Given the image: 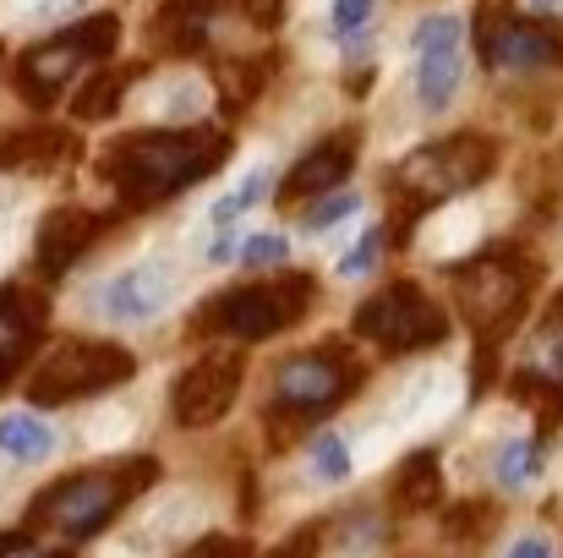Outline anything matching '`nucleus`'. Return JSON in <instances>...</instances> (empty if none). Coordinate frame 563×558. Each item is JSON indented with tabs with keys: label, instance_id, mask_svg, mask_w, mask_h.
<instances>
[{
	"label": "nucleus",
	"instance_id": "nucleus-1",
	"mask_svg": "<svg viewBox=\"0 0 563 558\" xmlns=\"http://www.w3.org/2000/svg\"><path fill=\"white\" fill-rule=\"evenodd\" d=\"M230 160V132L219 127H181V132H132L110 143L99 176L115 186L121 208H159L187 186L208 182Z\"/></svg>",
	"mask_w": 563,
	"mask_h": 558
},
{
	"label": "nucleus",
	"instance_id": "nucleus-2",
	"mask_svg": "<svg viewBox=\"0 0 563 558\" xmlns=\"http://www.w3.org/2000/svg\"><path fill=\"white\" fill-rule=\"evenodd\" d=\"M154 482H159V460L154 455H126V460H110V466H93V471H77V477L44 488L27 504V521L22 526L27 532H60L71 543H88L132 499H143Z\"/></svg>",
	"mask_w": 563,
	"mask_h": 558
},
{
	"label": "nucleus",
	"instance_id": "nucleus-3",
	"mask_svg": "<svg viewBox=\"0 0 563 558\" xmlns=\"http://www.w3.org/2000/svg\"><path fill=\"white\" fill-rule=\"evenodd\" d=\"M542 269L531 252L520 247H493L482 258H471L465 269H454V291H460V307H465V324L482 346V372H476V389H487V372H493V351L520 329L526 307H531V291H537Z\"/></svg>",
	"mask_w": 563,
	"mask_h": 558
},
{
	"label": "nucleus",
	"instance_id": "nucleus-4",
	"mask_svg": "<svg viewBox=\"0 0 563 558\" xmlns=\"http://www.w3.org/2000/svg\"><path fill=\"white\" fill-rule=\"evenodd\" d=\"M493 165H498V143L482 138V132H454V138L427 143V149H416L410 160H399L394 176H388L394 219H399L394 236H405L416 214H427V208H438V203H449V197L482 186L493 176Z\"/></svg>",
	"mask_w": 563,
	"mask_h": 558
},
{
	"label": "nucleus",
	"instance_id": "nucleus-5",
	"mask_svg": "<svg viewBox=\"0 0 563 558\" xmlns=\"http://www.w3.org/2000/svg\"><path fill=\"white\" fill-rule=\"evenodd\" d=\"M362 389V362L345 357V346H312L290 362L274 368V405H268V427L274 433H296V427H312L318 416H329L334 405H345L351 394Z\"/></svg>",
	"mask_w": 563,
	"mask_h": 558
},
{
	"label": "nucleus",
	"instance_id": "nucleus-6",
	"mask_svg": "<svg viewBox=\"0 0 563 558\" xmlns=\"http://www.w3.org/2000/svg\"><path fill=\"white\" fill-rule=\"evenodd\" d=\"M318 285L312 274H279V280H257V285H235L224 296H213L197 318L187 324V335H230V340H268L290 324L307 318Z\"/></svg>",
	"mask_w": 563,
	"mask_h": 558
},
{
	"label": "nucleus",
	"instance_id": "nucleus-7",
	"mask_svg": "<svg viewBox=\"0 0 563 558\" xmlns=\"http://www.w3.org/2000/svg\"><path fill=\"white\" fill-rule=\"evenodd\" d=\"M115 44H121V17L99 11V17H88V22H77V28H66V33H55V39H44L22 55L16 61V94L27 105L49 110L60 99V88L82 72V61H104V55H115Z\"/></svg>",
	"mask_w": 563,
	"mask_h": 558
},
{
	"label": "nucleus",
	"instance_id": "nucleus-8",
	"mask_svg": "<svg viewBox=\"0 0 563 558\" xmlns=\"http://www.w3.org/2000/svg\"><path fill=\"white\" fill-rule=\"evenodd\" d=\"M351 329L362 340H373L383 357H410L421 346H438L449 335V318H443V307H432V296L416 280H394L356 307Z\"/></svg>",
	"mask_w": 563,
	"mask_h": 558
},
{
	"label": "nucleus",
	"instance_id": "nucleus-9",
	"mask_svg": "<svg viewBox=\"0 0 563 558\" xmlns=\"http://www.w3.org/2000/svg\"><path fill=\"white\" fill-rule=\"evenodd\" d=\"M137 372L132 351L110 346V340H66L49 351V362L27 378V400L33 405H66V400H88L99 389H115Z\"/></svg>",
	"mask_w": 563,
	"mask_h": 558
},
{
	"label": "nucleus",
	"instance_id": "nucleus-10",
	"mask_svg": "<svg viewBox=\"0 0 563 558\" xmlns=\"http://www.w3.org/2000/svg\"><path fill=\"white\" fill-rule=\"evenodd\" d=\"M476 44L487 66L504 72H537V66H563V22L553 17H493V6H482L476 22Z\"/></svg>",
	"mask_w": 563,
	"mask_h": 558
},
{
	"label": "nucleus",
	"instance_id": "nucleus-11",
	"mask_svg": "<svg viewBox=\"0 0 563 558\" xmlns=\"http://www.w3.org/2000/svg\"><path fill=\"white\" fill-rule=\"evenodd\" d=\"M241 372H246V357H241V351H208V357H197V362L176 378V394H170L176 422H181V427H213V422L235 405Z\"/></svg>",
	"mask_w": 563,
	"mask_h": 558
},
{
	"label": "nucleus",
	"instance_id": "nucleus-12",
	"mask_svg": "<svg viewBox=\"0 0 563 558\" xmlns=\"http://www.w3.org/2000/svg\"><path fill=\"white\" fill-rule=\"evenodd\" d=\"M460 17H427L416 28V94L427 110H443L460 88Z\"/></svg>",
	"mask_w": 563,
	"mask_h": 558
},
{
	"label": "nucleus",
	"instance_id": "nucleus-13",
	"mask_svg": "<svg viewBox=\"0 0 563 558\" xmlns=\"http://www.w3.org/2000/svg\"><path fill=\"white\" fill-rule=\"evenodd\" d=\"M44 324H49V302L38 296V291H27V285H0V389L22 372L27 362V351L38 346V335H44Z\"/></svg>",
	"mask_w": 563,
	"mask_h": 558
},
{
	"label": "nucleus",
	"instance_id": "nucleus-14",
	"mask_svg": "<svg viewBox=\"0 0 563 558\" xmlns=\"http://www.w3.org/2000/svg\"><path fill=\"white\" fill-rule=\"evenodd\" d=\"M99 230H104V219L99 214H88V208H49L44 214V225H38V241H33V258H38V274L44 280H60L93 241H99Z\"/></svg>",
	"mask_w": 563,
	"mask_h": 558
},
{
	"label": "nucleus",
	"instance_id": "nucleus-15",
	"mask_svg": "<svg viewBox=\"0 0 563 558\" xmlns=\"http://www.w3.org/2000/svg\"><path fill=\"white\" fill-rule=\"evenodd\" d=\"M356 149H362V138H356L351 127L334 132V138H323L312 154H301V160L290 165V176H285V186H279V203L290 208V203H301V197H312V192H334V186L351 176Z\"/></svg>",
	"mask_w": 563,
	"mask_h": 558
},
{
	"label": "nucleus",
	"instance_id": "nucleus-16",
	"mask_svg": "<svg viewBox=\"0 0 563 558\" xmlns=\"http://www.w3.org/2000/svg\"><path fill=\"white\" fill-rule=\"evenodd\" d=\"M77 154H82L77 132H60V127L0 132V171H66L77 165Z\"/></svg>",
	"mask_w": 563,
	"mask_h": 558
},
{
	"label": "nucleus",
	"instance_id": "nucleus-17",
	"mask_svg": "<svg viewBox=\"0 0 563 558\" xmlns=\"http://www.w3.org/2000/svg\"><path fill=\"white\" fill-rule=\"evenodd\" d=\"M165 296H170V280H165L154 263H132V269H121V274L99 291V307H104L115 324H143V318H154V313L165 307Z\"/></svg>",
	"mask_w": 563,
	"mask_h": 558
},
{
	"label": "nucleus",
	"instance_id": "nucleus-18",
	"mask_svg": "<svg viewBox=\"0 0 563 558\" xmlns=\"http://www.w3.org/2000/svg\"><path fill=\"white\" fill-rule=\"evenodd\" d=\"M219 0H165L148 22V44L159 55H197L208 44V17Z\"/></svg>",
	"mask_w": 563,
	"mask_h": 558
},
{
	"label": "nucleus",
	"instance_id": "nucleus-19",
	"mask_svg": "<svg viewBox=\"0 0 563 558\" xmlns=\"http://www.w3.org/2000/svg\"><path fill=\"white\" fill-rule=\"evenodd\" d=\"M443 499V471H438V455L416 449L399 471H394V515H421Z\"/></svg>",
	"mask_w": 563,
	"mask_h": 558
},
{
	"label": "nucleus",
	"instance_id": "nucleus-20",
	"mask_svg": "<svg viewBox=\"0 0 563 558\" xmlns=\"http://www.w3.org/2000/svg\"><path fill=\"white\" fill-rule=\"evenodd\" d=\"M132 77H143V66L93 72V77L71 94V116H77V121H104V116H115V110H121V99H126V83H132Z\"/></svg>",
	"mask_w": 563,
	"mask_h": 558
},
{
	"label": "nucleus",
	"instance_id": "nucleus-21",
	"mask_svg": "<svg viewBox=\"0 0 563 558\" xmlns=\"http://www.w3.org/2000/svg\"><path fill=\"white\" fill-rule=\"evenodd\" d=\"M268 72H274V61H219V66H213V88H219L224 110L241 116L246 105H257Z\"/></svg>",
	"mask_w": 563,
	"mask_h": 558
},
{
	"label": "nucleus",
	"instance_id": "nucleus-22",
	"mask_svg": "<svg viewBox=\"0 0 563 558\" xmlns=\"http://www.w3.org/2000/svg\"><path fill=\"white\" fill-rule=\"evenodd\" d=\"M55 449V438H49V427L38 422V416H0V455H11V460H44Z\"/></svg>",
	"mask_w": 563,
	"mask_h": 558
},
{
	"label": "nucleus",
	"instance_id": "nucleus-23",
	"mask_svg": "<svg viewBox=\"0 0 563 558\" xmlns=\"http://www.w3.org/2000/svg\"><path fill=\"white\" fill-rule=\"evenodd\" d=\"M542 466H548V449H542L537 438H531V444L515 438V444L498 455V482H504V488H526V482H537Z\"/></svg>",
	"mask_w": 563,
	"mask_h": 558
},
{
	"label": "nucleus",
	"instance_id": "nucleus-24",
	"mask_svg": "<svg viewBox=\"0 0 563 558\" xmlns=\"http://www.w3.org/2000/svg\"><path fill=\"white\" fill-rule=\"evenodd\" d=\"M263 192H268V171H252V176H246V182L235 186V192H230L224 203H213V214H208V225H213V230H230L241 208H252V203H263Z\"/></svg>",
	"mask_w": 563,
	"mask_h": 558
},
{
	"label": "nucleus",
	"instance_id": "nucleus-25",
	"mask_svg": "<svg viewBox=\"0 0 563 558\" xmlns=\"http://www.w3.org/2000/svg\"><path fill=\"white\" fill-rule=\"evenodd\" d=\"M312 471H318L323 482H345V477H351V449H345L340 433H323V438H318V449H312Z\"/></svg>",
	"mask_w": 563,
	"mask_h": 558
},
{
	"label": "nucleus",
	"instance_id": "nucleus-26",
	"mask_svg": "<svg viewBox=\"0 0 563 558\" xmlns=\"http://www.w3.org/2000/svg\"><path fill=\"white\" fill-rule=\"evenodd\" d=\"M345 214H356V192H329L323 203H312V208H307V219H301V225H307V230H329V225H340Z\"/></svg>",
	"mask_w": 563,
	"mask_h": 558
},
{
	"label": "nucleus",
	"instance_id": "nucleus-27",
	"mask_svg": "<svg viewBox=\"0 0 563 558\" xmlns=\"http://www.w3.org/2000/svg\"><path fill=\"white\" fill-rule=\"evenodd\" d=\"M482 521H493V504H460V510H449V537L454 543H476L487 532Z\"/></svg>",
	"mask_w": 563,
	"mask_h": 558
},
{
	"label": "nucleus",
	"instance_id": "nucleus-28",
	"mask_svg": "<svg viewBox=\"0 0 563 558\" xmlns=\"http://www.w3.org/2000/svg\"><path fill=\"white\" fill-rule=\"evenodd\" d=\"M383 241H388L383 230H367V236H362V241L351 247V258H345L340 269H345L351 280H362V274H367V269H373V263H377V252H383Z\"/></svg>",
	"mask_w": 563,
	"mask_h": 558
},
{
	"label": "nucleus",
	"instance_id": "nucleus-29",
	"mask_svg": "<svg viewBox=\"0 0 563 558\" xmlns=\"http://www.w3.org/2000/svg\"><path fill=\"white\" fill-rule=\"evenodd\" d=\"M531 372H542V378L563 383V324H553V329H548V340H542V351H537Z\"/></svg>",
	"mask_w": 563,
	"mask_h": 558
},
{
	"label": "nucleus",
	"instance_id": "nucleus-30",
	"mask_svg": "<svg viewBox=\"0 0 563 558\" xmlns=\"http://www.w3.org/2000/svg\"><path fill=\"white\" fill-rule=\"evenodd\" d=\"M235 252H241V263H279L290 247H285V236H246Z\"/></svg>",
	"mask_w": 563,
	"mask_h": 558
},
{
	"label": "nucleus",
	"instance_id": "nucleus-31",
	"mask_svg": "<svg viewBox=\"0 0 563 558\" xmlns=\"http://www.w3.org/2000/svg\"><path fill=\"white\" fill-rule=\"evenodd\" d=\"M367 17H373V0H334V17L329 22H334L340 39H351V33H362Z\"/></svg>",
	"mask_w": 563,
	"mask_h": 558
},
{
	"label": "nucleus",
	"instance_id": "nucleus-32",
	"mask_svg": "<svg viewBox=\"0 0 563 558\" xmlns=\"http://www.w3.org/2000/svg\"><path fill=\"white\" fill-rule=\"evenodd\" d=\"M0 558H71V548H60V554H44V548L33 543V532L22 526V532L0 537Z\"/></svg>",
	"mask_w": 563,
	"mask_h": 558
},
{
	"label": "nucleus",
	"instance_id": "nucleus-33",
	"mask_svg": "<svg viewBox=\"0 0 563 558\" xmlns=\"http://www.w3.org/2000/svg\"><path fill=\"white\" fill-rule=\"evenodd\" d=\"M285 6H290V0H235V11H241L252 28H279Z\"/></svg>",
	"mask_w": 563,
	"mask_h": 558
},
{
	"label": "nucleus",
	"instance_id": "nucleus-34",
	"mask_svg": "<svg viewBox=\"0 0 563 558\" xmlns=\"http://www.w3.org/2000/svg\"><path fill=\"white\" fill-rule=\"evenodd\" d=\"M181 558H252V548H246L241 537H208V543H197V548Z\"/></svg>",
	"mask_w": 563,
	"mask_h": 558
},
{
	"label": "nucleus",
	"instance_id": "nucleus-35",
	"mask_svg": "<svg viewBox=\"0 0 563 558\" xmlns=\"http://www.w3.org/2000/svg\"><path fill=\"white\" fill-rule=\"evenodd\" d=\"M312 554H318V526H301L290 543H279L268 558H312Z\"/></svg>",
	"mask_w": 563,
	"mask_h": 558
},
{
	"label": "nucleus",
	"instance_id": "nucleus-36",
	"mask_svg": "<svg viewBox=\"0 0 563 558\" xmlns=\"http://www.w3.org/2000/svg\"><path fill=\"white\" fill-rule=\"evenodd\" d=\"M509 558H553V554H548V543H542V537H520V543L509 548Z\"/></svg>",
	"mask_w": 563,
	"mask_h": 558
},
{
	"label": "nucleus",
	"instance_id": "nucleus-37",
	"mask_svg": "<svg viewBox=\"0 0 563 558\" xmlns=\"http://www.w3.org/2000/svg\"><path fill=\"white\" fill-rule=\"evenodd\" d=\"M553 324H563V291L553 296Z\"/></svg>",
	"mask_w": 563,
	"mask_h": 558
},
{
	"label": "nucleus",
	"instance_id": "nucleus-38",
	"mask_svg": "<svg viewBox=\"0 0 563 558\" xmlns=\"http://www.w3.org/2000/svg\"><path fill=\"white\" fill-rule=\"evenodd\" d=\"M553 6H559V0H537V11H553Z\"/></svg>",
	"mask_w": 563,
	"mask_h": 558
},
{
	"label": "nucleus",
	"instance_id": "nucleus-39",
	"mask_svg": "<svg viewBox=\"0 0 563 558\" xmlns=\"http://www.w3.org/2000/svg\"><path fill=\"white\" fill-rule=\"evenodd\" d=\"M0 61H5V50H0Z\"/></svg>",
	"mask_w": 563,
	"mask_h": 558
}]
</instances>
